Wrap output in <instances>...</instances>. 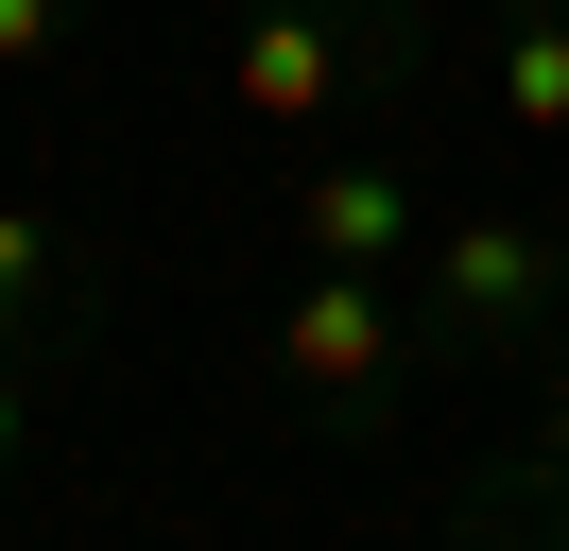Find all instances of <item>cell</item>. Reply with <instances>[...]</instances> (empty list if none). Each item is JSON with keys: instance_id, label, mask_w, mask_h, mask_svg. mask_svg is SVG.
I'll return each mask as SVG.
<instances>
[{"instance_id": "7a4b0ae2", "label": "cell", "mask_w": 569, "mask_h": 551, "mask_svg": "<svg viewBox=\"0 0 569 551\" xmlns=\"http://www.w3.org/2000/svg\"><path fill=\"white\" fill-rule=\"evenodd\" d=\"M397 293H415V276H328L311 259V293L277 310V379L311 413H397V397H415V310H397Z\"/></svg>"}, {"instance_id": "3957f363", "label": "cell", "mask_w": 569, "mask_h": 551, "mask_svg": "<svg viewBox=\"0 0 569 551\" xmlns=\"http://www.w3.org/2000/svg\"><path fill=\"white\" fill-rule=\"evenodd\" d=\"M415 293H431V344H552V224L466 207L415 241Z\"/></svg>"}, {"instance_id": "30bf717a", "label": "cell", "mask_w": 569, "mask_h": 551, "mask_svg": "<svg viewBox=\"0 0 569 551\" xmlns=\"http://www.w3.org/2000/svg\"><path fill=\"white\" fill-rule=\"evenodd\" d=\"M18 448H36V362L0 344V465H18Z\"/></svg>"}, {"instance_id": "52a82bcc", "label": "cell", "mask_w": 569, "mask_h": 551, "mask_svg": "<svg viewBox=\"0 0 569 551\" xmlns=\"http://www.w3.org/2000/svg\"><path fill=\"white\" fill-rule=\"evenodd\" d=\"M449 551H569V482H535V465H466V482H449Z\"/></svg>"}, {"instance_id": "8fae6325", "label": "cell", "mask_w": 569, "mask_h": 551, "mask_svg": "<svg viewBox=\"0 0 569 551\" xmlns=\"http://www.w3.org/2000/svg\"><path fill=\"white\" fill-rule=\"evenodd\" d=\"M552 328H569V224H552Z\"/></svg>"}, {"instance_id": "9c48e42d", "label": "cell", "mask_w": 569, "mask_h": 551, "mask_svg": "<svg viewBox=\"0 0 569 551\" xmlns=\"http://www.w3.org/2000/svg\"><path fill=\"white\" fill-rule=\"evenodd\" d=\"M518 465H535V482H569V328H552V397H535V431H518Z\"/></svg>"}, {"instance_id": "277c9868", "label": "cell", "mask_w": 569, "mask_h": 551, "mask_svg": "<svg viewBox=\"0 0 569 551\" xmlns=\"http://www.w3.org/2000/svg\"><path fill=\"white\" fill-rule=\"evenodd\" d=\"M293 241H311L328 276H415L431 190H415V172H380V156H311V172H293Z\"/></svg>"}, {"instance_id": "5b68a950", "label": "cell", "mask_w": 569, "mask_h": 551, "mask_svg": "<svg viewBox=\"0 0 569 551\" xmlns=\"http://www.w3.org/2000/svg\"><path fill=\"white\" fill-rule=\"evenodd\" d=\"M104 328V259H87L52 207H0V344L18 362H52V344Z\"/></svg>"}, {"instance_id": "8992f818", "label": "cell", "mask_w": 569, "mask_h": 551, "mask_svg": "<svg viewBox=\"0 0 569 551\" xmlns=\"http://www.w3.org/2000/svg\"><path fill=\"white\" fill-rule=\"evenodd\" d=\"M483 87H500V138L552 156L569 138V0H483Z\"/></svg>"}, {"instance_id": "6da1fadb", "label": "cell", "mask_w": 569, "mask_h": 551, "mask_svg": "<svg viewBox=\"0 0 569 551\" xmlns=\"http://www.w3.org/2000/svg\"><path fill=\"white\" fill-rule=\"evenodd\" d=\"M415 69H431V0H224V103L277 138H311L362 87H415Z\"/></svg>"}, {"instance_id": "ba28073f", "label": "cell", "mask_w": 569, "mask_h": 551, "mask_svg": "<svg viewBox=\"0 0 569 551\" xmlns=\"http://www.w3.org/2000/svg\"><path fill=\"white\" fill-rule=\"evenodd\" d=\"M87 34V0H0V69H52Z\"/></svg>"}]
</instances>
